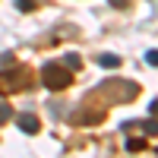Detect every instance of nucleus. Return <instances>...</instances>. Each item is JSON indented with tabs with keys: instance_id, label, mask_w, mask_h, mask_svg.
I'll return each mask as SVG.
<instances>
[{
	"instance_id": "nucleus-9",
	"label": "nucleus",
	"mask_w": 158,
	"mask_h": 158,
	"mask_svg": "<svg viewBox=\"0 0 158 158\" xmlns=\"http://www.w3.org/2000/svg\"><path fill=\"white\" fill-rule=\"evenodd\" d=\"M142 146H146V139H130V142H127L130 152H133V149H142Z\"/></svg>"
},
{
	"instance_id": "nucleus-10",
	"label": "nucleus",
	"mask_w": 158,
	"mask_h": 158,
	"mask_svg": "<svg viewBox=\"0 0 158 158\" xmlns=\"http://www.w3.org/2000/svg\"><path fill=\"white\" fill-rule=\"evenodd\" d=\"M13 63H16L13 54H0V67H13Z\"/></svg>"
},
{
	"instance_id": "nucleus-3",
	"label": "nucleus",
	"mask_w": 158,
	"mask_h": 158,
	"mask_svg": "<svg viewBox=\"0 0 158 158\" xmlns=\"http://www.w3.org/2000/svg\"><path fill=\"white\" fill-rule=\"evenodd\" d=\"M98 63H101L104 70H117V67H120V57H117V54H101Z\"/></svg>"
},
{
	"instance_id": "nucleus-8",
	"label": "nucleus",
	"mask_w": 158,
	"mask_h": 158,
	"mask_svg": "<svg viewBox=\"0 0 158 158\" xmlns=\"http://www.w3.org/2000/svg\"><path fill=\"white\" fill-rule=\"evenodd\" d=\"M146 63L149 67H158V51H146Z\"/></svg>"
},
{
	"instance_id": "nucleus-2",
	"label": "nucleus",
	"mask_w": 158,
	"mask_h": 158,
	"mask_svg": "<svg viewBox=\"0 0 158 158\" xmlns=\"http://www.w3.org/2000/svg\"><path fill=\"white\" fill-rule=\"evenodd\" d=\"M16 123H19L22 133H38V117H35V114H19Z\"/></svg>"
},
{
	"instance_id": "nucleus-12",
	"label": "nucleus",
	"mask_w": 158,
	"mask_h": 158,
	"mask_svg": "<svg viewBox=\"0 0 158 158\" xmlns=\"http://www.w3.org/2000/svg\"><path fill=\"white\" fill-rule=\"evenodd\" d=\"M149 111H152V114H158V98H155V101L149 104Z\"/></svg>"
},
{
	"instance_id": "nucleus-1",
	"label": "nucleus",
	"mask_w": 158,
	"mask_h": 158,
	"mask_svg": "<svg viewBox=\"0 0 158 158\" xmlns=\"http://www.w3.org/2000/svg\"><path fill=\"white\" fill-rule=\"evenodd\" d=\"M41 82L51 89V92H60L73 82V76L67 73V67H57V63H44L41 67Z\"/></svg>"
},
{
	"instance_id": "nucleus-6",
	"label": "nucleus",
	"mask_w": 158,
	"mask_h": 158,
	"mask_svg": "<svg viewBox=\"0 0 158 158\" xmlns=\"http://www.w3.org/2000/svg\"><path fill=\"white\" fill-rule=\"evenodd\" d=\"M139 127H142V130H146V133H149V136H155V133H158V120H142Z\"/></svg>"
},
{
	"instance_id": "nucleus-7",
	"label": "nucleus",
	"mask_w": 158,
	"mask_h": 158,
	"mask_svg": "<svg viewBox=\"0 0 158 158\" xmlns=\"http://www.w3.org/2000/svg\"><path fill=\"white\" fill-rule=\"evenodd\" d=\"M16 10H19V13H29V10H35V0H16Z\"/></svg>"
},
{
	"instance_id": "nucleus-5",
	"label": "nucleus",
	"mask_w": 158,
	"mask_h": 158,
	"mask_svg": "<svg viewBox=\"0 0 158 158\" xmlns=\"http://www.w3.org/2000/svg\"><path fill=\"white\" fill-rule=\"evenodd\" d=\"M10 117H13V108H10L6 101H0V123H6Z\"/></svg>"
},
{
	"instance_id": "nucleus-11",
	"label": "nucleus",
	"mask_w": 158,
	"mask_h": 158,
	"mask_svg": "<svg viewBox=\"0 0 158 158\" xmlns=\"http://www.w3.org/2000/svg\"><path fill=\"white\" fill-rule=\"evenodd\" d=\"M108 3H111V6H117V10H123V6H127V0H108Z\"/></svg>"
},
{
	"instance_id": "nucleus-4",
	"label": "nucleus",
	"mask_w": 158,
	"mask_h": 158,
	"mask_svg": "<svg viewBox=\"0 0 158 158\" xmlns=\"http://www.w3.org/2000/svg\"><path fill=\"white\" fill-rule=\"evenodd\" d=\"M63 67H67V70H79V67H82V57H79V54H63Z\"/></svg>"
}]
</instances>
